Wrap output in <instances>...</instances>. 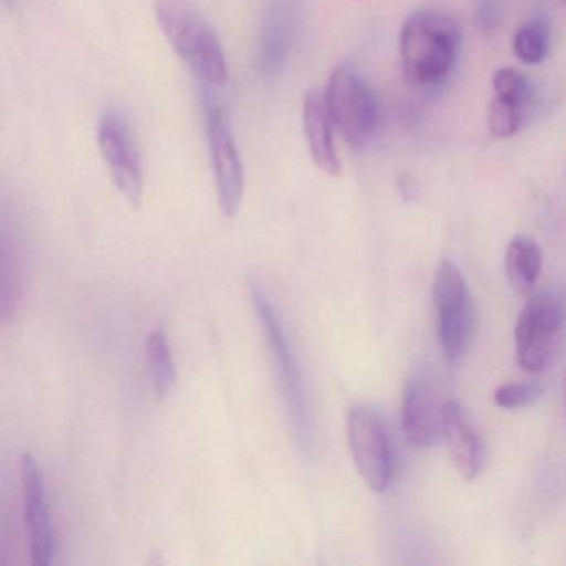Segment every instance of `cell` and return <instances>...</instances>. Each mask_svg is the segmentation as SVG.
I'll return each mask as SVG.
<instances>
[{"instance_id": "obj_17", "label": "cell", "mask_w": 566, "mask_h": 566, "mask_svg": "<svg viewBox=\"0 0 566 566\" xmlns=\"http://www.w3.org/2000/svg\"><path fill=\"white\" fill-rule=\"evenodd\" d=\"M472 331V304L453 313L439 314L440 344L446 357L450 360L459 359L469 347Z\"/></svg>"}, {"instance_id": "obj_9", "label": "cell", "mask_w": 566, "mask_h": 566, "mask_svg": "<svg viewBox=\"0 0 566 566\" xmlns=\"http://www.w3.org/2000/svg\"><path fill=\"white\" fill-rule=\"evenodd\" d=\"M22 506L31 545L32 565L49 566L54 555V530L41 469L31 453L21 455Z\"/></svg>"}, {"instance_id": "obj_6", "label": "cell", "mask_w": 566, "mask_h": 566, "mask_svg": "<svg viewBox=\"0 0 566 566\" xmlns=\"http://www.w3.org/2000/svg\"><path fill=\"white\" fill-rule=\"evenodd\" d=\"M251 300H253L258 319H260L268 343H270L274 366H276L277 377H280L281 386H283L294 429H296L297 436L304 439L310 432V416H307L306 400H304L303 380H301L296 359L291 354L290 340H287L283 324H281L276 311L268 301L266 294L258 287H253Z\"/></svg>"}, {"instance_id": "obj_8", "label": "cell", "mask_w": 566, "mask_h": 566, "mask_svg": "<svg viewBox=\"0 0 566 566\" xmlns=\"http://www.w3.org/2000/svg\"><path fill=\"white\" fill-rule=\"evenodd\" d=\"M208 137H210L211 158H213L218 203L224 217H237L243 200V164H241L230 125L220 108L210 111Z\"/></svg>"}, {"instance_id": "obj_12", "label": "cell", "mask_w": 566, "mask_h": 566, "mask_svg": "<svg viewBox=\"0 0 566 566\" xmlns=\"http://www.w3.org/2000/svg\"><path fill=\"white\" fill-rule=\"evenodd\" d=\"M443 439L450 459L462 479L473 480L482 469V446L462 409L452 400L443 403Z\"/></svg>"}, {"instance_id": "obj_7", "label": "cell", "mask_w": 566, "mask_h": 566, "mask_svg": "<svg viewBox=\"0 0 566 566\" xmlns=\"http://www.w3.org/2000/svg\"><path fill=\"white\" fill-rule=\"evenodd\" d=\"M97 140L115 187L132 207H140L144 197V171L127 120L114 112L105 114L98 124Z\"/></svg>"}, {"instance_id": "obj_15", "label": "cell", "mask_w": 566, "mask_h": 566, "mask_svg": "<svg viewBox=\"0 0 566 566\" xmlns=\"http://www.w3.org/2000/svg\"><path fill=\"white\" fill-rule=\"evenodd\" d=\"M432 300L439 314L453 313L472 304L465 280L452 261L443 260L437 268L432 283Z\"/></svg>"}, {"instance_id": "obj_13", "label": "cell", "mask_w": 566, "mask_h": 566, "mask_svg": "<svg viewBox=\"0 0 566 566\" xmlns=\"http://www.w3.org/2000/svg\"><path fill=\"white\" fill-rule=\"evenodd\" d=\"M293 28L291 0H271L270 11L263 29V67L277 72L287 59Z\"/></svg>"}, {"instance_id": "obj_14", "label": "cell", "mask_w": 566, "mask_h": 566, "mask_svg": "<svg viewBox=\"0 0 566 566\" xmlns=\"http://www.w3.org/2000/svg\"><path fill=\"white\" fill-rule=\"evenodd\" d=\"M543 256L538 244L526 237H515L505 251V273L510 286L518 294L533 290L542 273Z\"/></svg>"}, {"instance_id": "obj_19", "label": "cell", "mask_w": 566, "mask_h": 566, "mask_svg": "<svg viewBox=\"0 0 566 566\" xmlns=\"http://www.w3.org/2000/svg\"><path fill=\"white\" fill-rule=\"evenodd\" d=\"M523 112L525 108L505 98L495 97L489 105L486 124L492 135L499 138L513 137L522 127Z\"/></svg>"}, {"instance_id": "obj_11", "label": "cell", "mask_w": 566, "mask_h": 566, "mask_svg": "<svg viewBox=\"0 0 566 566\" xmlns=\"http://www.w3.org/2000/svg\"><path fill=\"white\" fill-rule=\"evenodd\" d=\"M303 125L307 147L316 167L329 177H339L340 161L334 147V122L326 95L317 91L307 92L303 105Z\"/></svg>"}, {"instance_id": "obj_16", "label": "cell", "mask_w": 566, "mask_h": 566, "mask_svg": "<svg viewBox=\"0 0 566 566\" xmlns=\"http://www.w3.org/2000/svg\"><path fill=\"white\" fill-rule=\"evenodd\" d=\"M147 366L155 394L160 397L168 396L170 390L174 389L175 382H177V370H175L167 334L164 331H154L148 336Z\"/></svg>"}, {"instance_id": "obj_21", "label": "cell", "mask_w": 566, "mask_h": 566, "mask_svg": "<svg viewBox=\"0 0 566 566\" xmlns=\"http://www.w3.org/2000/svg\"><path fill=\"white\" fill-rule=\"evenodd\" d=\"M538 382H510L495 390V403L502 409H518L530 406L542 396Z\"/></svg>"}, {"instance_id": "obj_5", "label": "cell", "mask_w": 566, "mask_h": 566, "mask_svg": "<svg viewBox=\"0 0 566 566\" xmlns=\"http://www.w3.org/2000/svg\"><path fill=\"white\" fill-rule=\"evenodd\" d=\"M347 443L357 472L373 492H386L392 479L389 437L369 407L356 406L347 416Z\"/></svg>"}, {"instance_id": "obj_20", "label": "cell", "mask_w": 566, "mask_h": 566, "mask_svg": "<svg viewBox=\"0 0 566 566\" xmlns=\"http://www.w3.org/2000/svg\"><path fill=\"white\" fill-rule=\"evenodd\" d=\"M493 91L495 97L505 98L525 108L532 97V87L528 78L515 69H500L493 75Z\"/></svg>"}, {"instance_id": "obj_18", "label": "cell", "mask_w": 566, "mask_h": 566, "mask_svg": "<svg viewBox=\"0 0 566 566\" xmlns=\"http://www.w3.org/2000/svg\"><path fill=\"white\" fill-rule=\"evenodd\" d=\"M549 51V31L545 22L535 19L526 22L513 38V52L523 64L538 65Z\"/></svg>"}, {"instance_id": "obj_3", "label": "cell", "mask_w": 566, "mask_h": 566, "mask_svg": "<svg viewBox=\"0 0 566 566\" xmlns=\"http://www.w3.org/2000/svg\"><path fill=\"white\" fill-rule=\"evenodd\" d=\"M565 317V301L558 294H535L526 301L515 326L516 363L525 373H539L548 366Z\"/></svg>"}, {"instance_id": "obj_4", "label": "cell", "mask_w": 566, "mask_h": 566, "mask_svg": "<svg viewBox=\"0 0 566 566\" xmlns=\"http://www.w3.org/2000/svg\"><path fill=\"white\" fill-rule=\"evenodd\" d=\"M327 107L334 127L350 148L369 144L377 127V104L367 85L349 65H337L329 77Z\"/></svg>"}, {"instance_id": "obj_1", "label": "cell", "mask_w": 566, "mask_h": 566, "mask_svg": "<svg viewBox=\"0 0 566 566\" xmlns=\"http://www.w3.org/2000/svg\"><path fill=\"white\" fill-rule=\"evenodd\" d=\"M460 31L450 15L422 11L410 15L400 32L403 75L419 87L440 84L452 71Z\"/></svg>"}, {"instance_id": "obj_2", "label": "cell", "mask_w": 566, "mask_h": 566, "mask_svg": "<svg viewBox=\"0 0 566 566\" xmlns=\"http://www.w3.org/2000/svg\"><path fill=\"white\" fill-rule=\"evenodd\" d=\"M158 24L178 57L205 82L223 84L227 61L220 39L191 0H157Z\"/></svg>"}, {"instance_id": "obj_10", "label": "cell", "mask_w": 566, "mask_h": 566, "mask_svg": "<svg viewBox=\"0 0 566 566\" xmlns=\"http://www.w3.org/2000/svg\"><path fill=\"white\" fill-rule=\"evenodd\" d=\"M443 403L423 384H410L403 394L402 432L416 449H427L443 436Z\"/></svg>"}, {"instance_id": "obj_22", "label": "cell", "mask_w": 566, "mask_h": 566, "mask_svg": "<svg viewBox=\"0 0 566 566\" xmlns=\"http://www.w3.org/2000/svg\"><path fill=\"white\" fill-rule=\"evenodd\" d=\"M565 410H566V374H565Z\"/></svg>"}, {"instance_id": "obj_23", "label": "cell", "mask_w": 566, "mask_h": 566, "mask_svg": "<svg viewBox=\"0 0 566 566\" xmlns=\"http://www.w3.org/2000/svg\"><path fill=\"white\" fill-rule=\"evenodd\" d=\"M558 2H562V4H566V0H558Z\"/></svg>"}]
</instances>
